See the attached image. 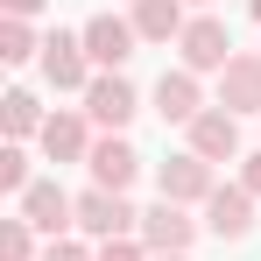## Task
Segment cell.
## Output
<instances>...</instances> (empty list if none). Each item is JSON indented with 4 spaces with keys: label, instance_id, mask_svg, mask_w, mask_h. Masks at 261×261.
<instances>
[{
    "label": "cell",
    "instance_id": "24",
    "mask_svg": "<svg viewBox=\"0 0 261 261\" xmlns=\"http://www.w3.org/2000/svg\"><path fill=\"white\" fill-rule=\"evenodd\" d=\"M247 14H254V21H261V0H247Z\"/></svg>",
    "mask_w": 261,
    "mask_h": 261
},
{
    "label": "cell",
    "instance_id": "17",
    "mask_svg": "<svg viewBox=\"0 0 261 261\" xmlns=\"http://www.w3.org/2000/svg\"><path fill=\"white\" fill-rule=\"evenodd\" d=\"M0 261H43V247H36V226L14 212V219H0Z\"/></svg>",
    "mask_w": 261,
    "mask_h": 261
},
{
    "label": "cell",
    "instance_id": "10",
    "mask_svg": "<svg viewBox=\"0 0 261 261\" xmlns=\"http://www.w3.org/2000/svg\"><path fill=\"white\" fill-rule=\"evenodd\" d=\"M184 134H191V155H205V163H240V120H233L226 106H205Z\"/></svg>",
    "mask_w": 261,
    "mask_h": 261
},
{
    "label": "cell",
    "instance_id": "7",
    "mask_svg": "<svg viewBox=\"0 0 261 261\" xmlns=\"http://www.w3.org/2000/svg\"><path fill=\"white\" fill-rule=\"evenodd\" d=\"M78 36H85V57L99 64V71H120V64L134 57V43H141L127 14H92V21L78 29Z\"/></svg>",
    "mask_w": 261,
    "mask_h": 261
},
{
    "label": "cell",
    "instance_id": "13",
    "mask_svg": "<svg viewBox=\"0 0 261 261\" xmlns=\"http://www.w3.org/2000/svg\"><path fill=\"white\" fill-rule=\"evenodd\" d=\"M155 113H163V120H176V127H191V120L205 113L198 71H184V64H176V71H163V78H155Z\"/></svg>",
    "mask_w": 261,
    "mask_h": 261
},
{
    "label": "cell",
    "instance_id": "26",
    "mask_svg": "<svg viewBox=\"0 0 261 261\" xmlns=\"http://www.w3.org/2000/svg\"><path fill=\"white\" fill-rule=\"evenodd\" d=\"M191 7H205V0H191Z\"/></svg>",
    "mask_w": 261,
    "mask_h": 261
},
{
    "label": "cell",
    "instance_id": "22",
    "mask_svg": "<svg viewBox=\"0 0 261 261\" xmlns=\"http://www.w3.org/2000/svg\"><path fill=\"white\" fill-rule=\"evenodd\" d=\"M240 191H254V198H261V148H254V155H240Z\"/></svg>",
    "mask_w": 261,
    "mask_h": 261
},
{
    "label": "cell",
    "instance_id": "20",
    "mask_svg": "<svg viewBox=\"0 0 261 261\" xmlns=\"http://www.w3.org/2000/svg\"><path fill=\"white\" fill-rule=\"evenodd\" d=\"M99 261H155L141 240H99Z\"/></svg>",
    "mask_w": 261,
    "mask_h": 261
},
{
    "label": "cell",
    "instance_id": "9",
    "mask_svg": "<svg viewBox=\"0 0 261 261\" xmlns=\"http://www.w3.org/2000/svg\"><path fill=\"white\" fill-rule=\"evenodd\" d=\"M85 170H92L99 191H120V198H127V184L141 176V155H134V141H120V134H99L92 155H85Z\"/></svg>",
    "mask_w": 261,
    "mask_h": 261
},
{
    "label": "cell",
    "instance_id": "6",
    "mask_svg": "<svg viewBox=\"0 0 261 261\" xmlns=\"http://www.w3.org/2000/svg\"><path fill=\"white\" fill-rule=\"evenodd\" d=\"M155 191H163L170 205H205V198L219 191V176H212L205 155H191V148H184V155H170V163L155 170Z\"/></svg>",
    "mask_w": 261,
    "mask_h": 261
},
{
    "label": "cell",
    "instance_id": "1",
    "mask_svg": "<svg viewBox=\"0 0 261 261\" xmlns=\"http://www.w3.org/2000/svg\"><path fill=\"white\" fill-rule=\"evenodd\" d=\"M78 233H92V240H134L141 233V212H134L120 191H99L92 184L85 198H78Z\"/></svg>",
    "mask_w": 261,
    "mask_h": 261
},
{
    "label": "cell",
    "instance_id": "25",
    "mask_svg": "<svg viewBox=\"0 0 261 261\" xmlns=\"http://www.w3.org/2000/svg\"><path fill=\"white\" fill-rule=\"evenodd\" d=\"M155 261H191V254H155Z\"/></svg>",
    "mask_w": 261,
    "mask_h": 261
},
{
    "label": "cell",
    "instance_id": "21",
    "mask_svg": "<svg viewBox=\"0 0 261 261\" xmlns=\"http://www.w3.org/2000/svg\"><path fill=\"white\" fill-rule=\"evenodd\" d=\"M43 261H99V254H92L85 240H49V247H43Z\"/></svg>",
    "mask_w": 261,
    "mask_h": 261
},
{
    "label": "cell",
    "instance_id": "2",
    "mask_svg": "<svg viewBox=\"0 0 261 261\" xmlns=\"http://www.w3.org/2000/svg\"><path fill=\"white\" fill-rule=\"evenodd\" d=\"M176 57H184V71H226L240 49H233V36H226V21L191 14V21H184V36H176Z\"/></svg>",
    "mask_w": 261,
    "mask_h": 261
},
{
    "label": "cell",
    "instance_id": "15",
    "mask_svg": "<svg viewBox=\"0 0 261 261\" xmlns=\"http://www.w3.org/2000/svg\"><path fill=\"white\" fill-rule=\"evenodd\" d=\"M134 36L141 43H176L184 36V0H134Z\"/></svg>",
    "mask_w": 261,
    "mask_h": 261
},
{
    "label": "cell",
    "instance_id": "4",
    "mask_svg": "<svg viewBox=\"0 0 261 261\" xmlns=\"http://www.w3.org/2000/svg\"><path fill=\"white\" fill-rule=\"evenodd\" d=\"M148 254H191V240H198V219L184 212V205H170V198H155L148 212H141V233H134Z\"/></svg>",
    "mask_w": 261,
    "mask_h": 261
},
{
    "label": "cell",
    "instance_id": "18",
    "mask_svg": "<svg viewBox=\"0 0 261 261\" xmlns=\"http://www.w3.org/2000/svg\"><path fill=\"white\" fill-rule=\"evenodd\" d=\"M36 29H29V21H14V14H7V21H0V64H29V57H36Z\"/></svg>",
    "mask_w": 261,
    "mask_h": 261
},
{
    "label": "cell",
    "instance_id": "23",
    "mask_svg": "<svg viewBox=\"0 0 261 261\" xmlns=\"http://www.w3.org/2000/svg\"><path fill=\"white\" fill-rule=\"evenodd\" d=\"M0 7H7V14H14V21H29V14H43L49 0H0Z\"/></svg>",
    "mask_w": 261,
    "mask_h": 261
},
{
    "label": "cell",
    "instance_id": "5",
    "mask_svg": "<svg viewBox=\"0 0 261 261\" xmlns=\"http://www.w3.org/2000/svg\"><path fill=\"white\" fill-rule=\"evenodd\" d=\"M21 219H29L36 233H49V240H64V226H78V198H71L57 176H43V184L21 191Z\"/></svg>",
    "mask_w": 261,
    "mask_h": 261
},
{
    "label": "cell",
    "instance_id": "14",
    "mask_svg": "<svg viewBox=\"0 0 261 261\" xmlns=\"http://www.w3.org/2000/svg\"><path fill=\"white\" fill-rule=\"evenodd\" d=\"M36 141H43L49 163H85V155H92V120H85V113H49Z\"/></svg>",
    "mask_w": 261,
    "mask_h": 261
},
{
    "label": "cell",
    "instance_id": "12",
    "mask_svg": "<svg viewBox=\"0 0 261 261\" xmlns=\"http://www.w3.org/2000/svg\"><path fill=\"white\" fill-rule=\"evenodd\" d=\"M219 106H226L233 120H240V113H261V49L254 57L240 49V57L219 71Z\"/></svg>",
    "mask_w": 261,
    "mask_h": 261
},
{
    "label": "cell",
    "instance_id": "8",
    "mask_svg": "<svg viewBox=\"0 0 261 261\" xmlns=\"http://www.w3.org/2000/svg\"><path fill=\"white\" fill-rule=\"evenodd\" d=\"M205 233H212V240H247V233H254V191L219 184L212 198H205Z\"/></svg>",
    "mask_w": 261,
    "mask_h": 261
},
{
    "label": "cell",
    "instance_id": "3",
    "mask_svg": "<svg viewBox=\"0 0 261 261\" xmlns=\"http://www.w3.org/2000/svg\"><path fill=\"white\" fill-rule=\"evenodd\" d=\"M134 113H141V92H134L127 78H120V71H99V78L85 85V120H92V127L120 134V127L134 120Z\"/></svg>",
    "mask_w": 261,
    "mask_h": 261
},
{
    "label": "cell",
    "instance_id": "16",
    "mask_svg": "<svg viewBox=\"0 0 261 261\" xmlns=\"http://www.w3.org/2000/svg\"><path fill=\"white\" fill-rule=\"evenodd\" d=\"M43 120H49V113L36 106V92H21V85H14L7 99H0V127H7V141H29V134H43Z\"/></svg>",
    "mask_w": 261,
    "mask_h": 261
},
{
    "label": "cell",
    "instance_id": "11",
    "mask_svg": "<svg viewBox=\"0 0 261 261\" xmlns=\"http://www.w3.org/2000/svg\"><path fill=\"white\" fill-rule=\"evenodd\" d=\"M43 78H49L57 92H85V85H92L85 36H49V43H43Z\"/></svg>",
    "mask_w": 261,
    "mask_h": 261
},
{
    "label": "cell",
    "instance_id": "19",
    "mask_svg": "<svg viewBox=\"0 0 261 261\" xmlns=\"http://www.w3.org/2000/svg\"><path fill=\"white\" fill-rule=\"evenodd\" d=\"M29 184H36V176H29V155H21V141H7V148H0V191H14V198H21Z\"/></svg>",
    "mask_w": 261,
    "mask_h": 261
}]
</instances>
